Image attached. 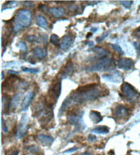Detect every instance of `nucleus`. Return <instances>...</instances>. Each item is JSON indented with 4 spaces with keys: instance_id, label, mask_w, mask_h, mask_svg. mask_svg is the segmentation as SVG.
Masks as SVG:
<instances>
[{
    "instance_id": "f257e3e1",
    "label": "nucleus",
    "mask_w": 140,
    "mask_h": 155,
    "mask_svg": "<svg viewBox=\"0 0 140 155\" xmlns=\"http://www.w3.org/2000/svg\"><path fill=\"white\" fill-rule=\"evenodd\" d=\"M96 84H91L78 87L76 91H73L70 97L73 103L83 104L84 102L94 101L101 95V90L96 87Z\"/></svg>"
},
{
    "instance_id": "f03ea898",
    "label": "nucleus",
    "mask_w": 140,
    "mask_h": 155,
    "mask_svg": "<svg viewBox=\"0 0 140 155\" xmlns=\"http://www.w3.org/2000/svg\"><path fill=\"white\" fill-rule=\"evenodd\" d=\"M32 16L31 13L27 9H21L17 12L14 17L13 30L16 33L19 32L22 29L29 27L31 24Z\"/></svg>"
},
{
    "instance_id": "7ed1b4c3",
    "label": "nucleus",
    "mask_w": 140,
    "mask_h": 155,
    "mask_svg": "<svg viewBox=\"0 0 140 155\" xmlns=\"http://www.w3.org/2000/svg\"><path fill=\"white\" fill-rule=\"evenodd\" d=\"M34 114L35 117H38L39 121L43 125V123H49L53 118V111L52 109V104H43L39 101L34 109Z\"/></svg>"
},
{
    "instance_id": "20e7f679",
    "label": "nucleus",
    "mask_w": 140,
    "mask_h": 155,
    "mask_svg": "<svg viewBox=\"0 0 140 155\" xmlns=\"http://www.w3.org/2000/svg\"><path fill=\"white\" fill-rule=\"evenodd\" d=\"M121 89L125 97L129 102L135 101L139 96V93L136 91V89L127 82H124L122 83Z\"/></svg>"
},
{
    "instance_id": "39448f33",
    "label": "nucleus",
    "mask_w": 140,
    "mask_h": 155,
    "mask_svg": "<svg viewBox=\"0 0 140 155\" xmlns=\"http://www.w3.org/2000/svg\"><path fill=\"white\" fill-rule=\"evenodd\" d=\"M111 59L108 56H105V57H102L100 58L97 61L94 63L93 64H90L89 66L86 68L87 70L89 71H92V72H94V71H102V70H108L110 64H111Z\"/></svg>"
},
{
    "instance_id": "423d86ee",
    "label": "nucleus",
    "mask_w": 140,
    "mask_h": 155,
    "mask_svg": "<svg viewBox=\"0 0 140 155\" xmlns=\"http://www.w3.org/2000/svg\"><path fill=\"white\" fill-rule=\"evenodd\" d=\"M83 115V111L79 113H73V114H70L68 115V122L71 125L75 126L77 131H79V130L80 131H83L86 127L85 124L84 123Z\"/></svg>"
},
{
    "instance_id": "0eeeda50",
    "label": "nucleus",
    "mask_w": 140,
    "mask_h": 155,
    "mask_svg": "<svg viewBox=\"0 0 140 155\" xmlns=\"http://www.w3.org/2000/svg\"><path fill=\"white\" fill-rule=\"evenodd\" d=\"M28 123H29V116L27 114L22 115L19 125L16 131V137L17 139H22L26 136L28 130Z\"/></svg>"
},
{
    "instance_id": "6e6552de",
    "label": "nucleus",
    "mask_w": 140,
    "mask_h": 155,
    "mask_svg": "<svg viewBox=\"0 0 140 155\" xmlns=\"http://www.w3.org/2000/svg\"><path fill=\"white\" fill-rule=\"evenodd\" d=\"M61 92H62V82L58 81L49 89V96L51 99L54 100V101L57 102V101L60 97Z\"/></svg>"
},
{
    "instance_id": "1a4fd4ad",
    "label": "nucleus",
    "mask_w": 140,
    "mask_h": 155,
    "mask_svg": "<svg viewBox=\"0 0 140 155\" xmlns=\"http://www.w3.org/2000/svg\"><path fill=\"white\" fill-rule=\"evenodd\" d=\"M134 64V61L130 58H121L117 61V66L125 70H132Z\"/></svg>"
},
{
    "instance_id": "9d476101",
    "label": "nucleus",
    "mask_w": 140,
    "mask_h": 155,
    "mask_svg": "<svg viewBox=\"0 0 140 155\" xmlns=\"http://www.w3.org/2000/svg\"><path fill=\"white\" fill-rule=\"evenodd\" d=\"M75 40V37L71 35H67L63 36L60 43V48L62 50H67L68 48H70V46L72 45Z\"/></svg>"
},
{
    "instance_id": "9b49d317",
    "label": "nucleus",
    "mask_w": 140,
    "mask_h": 155,
    "mask_svg": "<svg viewBox=\"0 0 140 155\" xmlns=\"http://www.w3.org/2000/svg\"><path fill=\"white\" fill-rule=\"evenodd\" d=\"M34 97H35V92L34 91H30V92H28L26 94V96H25L24 100H23V101L22 103V107H21V111L22 112H24L30 107Z\"/></svg>"
},
{
    "instance_id": "f8f14e48",
    "label": "nucleus",
    "mask_w": 140,
    "mask_h": 155,
    "mask_svg": "<svg viewBox=\"0 0 140 155\" xmlns=\"http://www.w3.org/2000/svg\"><path fill=\"white\" fill-rule=\"evenodd\" d=\"M33 56L35 58H38L39 60H43L47 57V49L44 48H42L40 46H37L33 49Z\"/></svg>"
},
{
    "instance_id": "ddd939ff",
    "label": "nucleus",
    "mask_w": 140,
    "mask_h": 155,
    "mask_svg": "<svg viewBox=\"0 0 140 155\" xmlns=\"http://www.w3.org/2000/svg\"><path fill=\"white\" fill-rule=\"evenodd\" d=\"M103 78L107 79L108 81H110L111 83H118L122 81V74H121V73L118 72V71H115L110 74H104Z\"/></svg>"
},
{
    "instance_id": "4468645a",
    "label": "nucleus",
    "mask_w": 140,
    "mask_h": 155,
    "mask_svg": "<svg viewBox=\"0 0 140 155\" xmlns=\"http://www.w3.org/2000/svg\"><path fill=\"white\" fill-rule=\"evenodd\" d=\"M129 114V110L125 106L119 104L114 110V115L118 118H125Z\"/></svg>"
},
{
    "instance_id": "2eb2a0df",
    "label": "nucleus",
    "mask_w": 140,
    "mask_h": 155,
    "mask_svg": "<svg viewBox=\"0 0 140 155\" xmlns=\"http://www.w3.org/2000/svg\"><path fill=\"white\" fill-rule=\"evenodd\" d=\"M22 97H23V93L22 92H18L15 94L11 100V104H10V110H16V108L19 105L20 102L22 101Z\"/></svg>"
},
{
    "instance_id": "dca6fc26",
    "label": "nucleus",
    "mask_w": 140,
    "mask_h": 155,
    "mask_svg": "<svg viewBox=\"0 0 140 155\" xmlns=\"http://www.w3.org/2000/svg\"><path fill=\"white\" fill-rule=\"evenodd\" d=\"M38 139L39 141L46 146H50L54 141V138L53 137L48 136V135H43V134H39L38 135Z\"/></svg>"
},
{
    "instance_id": "f3484780",
    "label": "nucleus",
    "mask_w": 140,
    "mask_h": 155,
    "mask_svg": "<svg viewBox=\"0 0 140 155\" xmlns=\"http://www.w3.org/2000/svg\"><path fill=\"white\" fill-rule=\"evenodd\" d=\"M49 12L55 17H61V16H64L65 14H66L65 9L62 8V7H54V8H49Z\"/></svg>"
},
{
    "instance_id": "a211bd4d",
    "label": "nucleus",
    "mask_w": 140,
    "mask_h": 155,
    "mask_svg": "<svg viewBox=\"0 0 140 155\" xmlns=\"http://www.w3.org/2000/svg\"><path fill=\"white\" fill-rule=\"evenodd\" d=\"M72 103L73 101H71V99H70V96H68L64 100V101H63V103H62V106H61V108H60L59 112H58L59 116H62V114L65 112V110H67V109L70 106V104H72Z\"/></svg>"
},
{
    "instance_id": "6ab92c4d",
    "label": "nucleus",
    "mask_w": 140,
    "mask_h": 155,
    "mask_svg": "<svg viewBox=\"0 0 140 155\" xmlns=\"http://www.w3.org/2000/svg\"><path fill=\"white\" fill-rule=\"evenodd\" d=\"M89 118L94 122V123H98L102 121V116L101 115V114L97 111H94V110H92L90 112Z\"/></svg>"
},
{
    "instance_id": "aec40b11",
    "label": "nucleus",
    "mask_w": 140,
    "mask_h": 155,
    "mask_svg": "<svg viewBox=\"0 0 140 155\" xmlns=\"http://www.w3.org/2000/svg\"><path fill=\"white\" fill-rule=\"evenodd\" d=\"M92 51L94 52L96 56L100 57V58L105 57V56H108L109 55V51H108L107 50H105V49H103L102 48H98V47L94 48Z\"/></svg>"
},
{
    "instance_id": "412c9836",
    "label": "nucleus",
    "mask_w": 140,
    "mask_h": 155,
    "mask_svg": "<svg viewBox=\"0 0 140 155\" xmlns=\"http://www.w3.org/2000/svg\"><path fill=\"white\" fill-rule=\"evenodd\" d=\"M11 100L7 95H3L2 98V109H3V113L4 110L8 112L10 110V104H11Z\"/></svg>"
},
{
    "instance_id": "4be33fe9",
    "label": "nucleus",
    "mask_w": 140,
    "mask_h": 155,
    "mask_svg": "<svg viewBox=\"0 0 140 155\" xmlns=\"http://www.w3.org/2000/svg\"><path fill=\"white\" fill-rule=\"evenodd\" d=\"M36 24L43 29H45L49 26V22L46 20L45 17H43V16H39V15L36 17Z\"/></svg>"
},
{
    "instance_id": "5701e85b",
    "label": "nucleus",
    "mask_w": 140,
    "mask_h": 155,
    "mask_svg": "<svg viewBox=\"0 0 140 155\" xmlns=\"http://www.w3.org/2000/svg\"><path fill=\"white\" fill-rule=\"evenodd\" d=\"M91 132L98 134V135H104V134H108L109 132V128L106 126H101V127H95L94 129L91 130Z\"/></svg>"
},
{
    "instance_id": "b1692460",
    "label": "nucleus",
    "mask_w": 140,
    "mask_h": 155,
    "mask_svg": "<svg viewBox=\"0 0 140 155\" xmlns=\"http://www.w3.org/2000/svg\"><path fill=\"white\" fill-rule=\"evenodd\" d=\"M73 71V64H68L64 70V72L62 73V78H67L68 75H70Z\"/></svg>"
},
{
    "instance_id": "393cba45",
    "label": "nucleus",
    "mask_w": 140,
    "mask_h": 155,
    "mask_svg": "<svg viewBox=\"0 0 140 155\" xmlns=\"http://www.w3.org/2000/svg\"><path fill=\"white\" fill-rule=\"evenodd\" d=\"M22 70L23 72L30 73V74H37L40 71L39 69H32V68H27V67H22Z\"/></svg>"
},
{
    "instance_id": "a878e982",
    "label": "nucleus",
    "mask_w": 140,
    "mask_h": 155,
    "mask_svg": "<svg viewBox=\"0 0 140 155\" xmlns=\"http://www.w3.org/2000/svg\"><path fill=\"white\" fill-rule=\"evenodd\" d=\"M50 42H51L54 46H58L59 44V37L57 35H52L50 37Z\"/></svg>"
},
{
    "instance_id": "bb28decb",
    "label": "nucleus",
    "mask_w": 140,
    "mask_h": 155,
    "mask_svg": "<svg viewBox=\"0 0 140 155\" xmlns=\"http://www.w3.org/2000/svg\"><path fill=\"white\" fill-rule=\"evenodd\" d=\"M27 150H28L30 153L35 154V153H37L39 152V148L38 146H36V145H30L29 147H27Z\"/></svg>"
},
{
    "instance_id": "cd10ccee",
    "label": "nucleus",
    "mask_w": 140,
    "mask_h": 155,
    "mask_svg": "<svg viewBox=\"0 0 140 155\" xmlns=\"http://www.w3.org/2000/svg\"><path fill=\"white\" fill-rule=\"evenodd\" d=\"M16 1H9V2H7V3H5V5L3 6V8H2V10H4L5 8H7V9H8V8H14V7H16Z\"/></svg>"
},
{
    "instance_id": "c85d7f7f",
    "label": "nucleus",
    "mask_w": 140,
    "mask_h": 155,
    "mask_svg": "<svg viewBox=\"0 0 140 155\" xmlns=\"http://www.w3.org/2000/svg\"><path fill=\"white\" fill-rule=\"evenodd\" d=\"M111 47L113 48V49L115 50V51H117V52L121 54V55H123V54H124V51H123V50L121 49V48L120 47V45H119L118 43L112 44V45H111Z\"/></svg>"
},
{
    "instance_id": "c756f323",
    "label": "nucleus",
    "mask_w": 140,
    "mask_h": 155,
    "mask_svg": "<svg viewBox=\"0 0 140 155\" xmlns=\"http://www.w3.org/2000/svg\"><path fill=\"white\" fill-rule=\"evenodd\" d=\"M26 40L29 41L30 43H38L39 39L38 38L35 36V35H30V36H27L26 37Z\"/></svg>"
},
{
    "instance_id": "7c9ffc66",
    "label": "nucleus",
    "mask_w": 140,
    "mask_h": 155,
    "mask_svg": "<svg viewBox=\"0 0 140 155\" xmlns=\"http://www.w3.org/2000/svg\"><path fill=\"white\" fill-rule=\"evenodd\" d=\"M120 3H121L125 8H130L133 4V1H127V0H125V1H120Z\"/></svg>"
},
{
    "instance_id": "2f4dec72",
    "label": "nucleus",
    "mask_w": 140,
    "mask_h": 155,
    "mask_svg": "<svg viewBox=\"0 0 140 155\" xmlns=\"http://www.w3.org/2000/svg\"><path fill=\"white\" fill-rule=\"evenodd\" d=\"M1 127H2V131H3V133H7L8 131V127L7 124L4 122V119H3V117H2V122H1Z\"/></svg>"
},
{
    "instance_id": "473e14b6",
    "label": "nucleus",
    "mask_w": 140,
    "mask_h": 155,
    "mask_svg": "<svg viewBox=\"0 0 140 155\" xmlns=\"http://www.w3.org/2000/svg\"><path fill=\"white\" fill-rule=\"evenodd\" d=\"M17 46H18V48L22 50V51H26L27 50V46H26V43H24V42H19L18 43V44H17Z\"/></svg>"
},
{
    "instance_id": "72a5a7b5",
    "label": "nucleus",
    "mask_w": 140,
    "mask_h": 155,
    "mask_svg": "<svg viewBox=\"0 0 140 155\" xmlns=\"http://www.w3.org/2000/svg\"><path fill=\"white\" fill-rule=\"evenodd\" d=\"M108 35H109V32L104 33V34H103V35H102V36H100V37L97 38V42H98V43H99V42H102V40H104L106 38L108 37Z\"/></svg>"
},
{
    "instance_id": "f704fd0d",
    "label": "nucleus",
    "mask_w": 140,
    "mask_h": 155,
    "mask_svg": "<svg viewBox=\"0 0 140 155\" xmlns=\"http://www.w3.org/2000/svg\"><path fill=\"white\" fill-rule=\"evenodd\" d=\"M88 140H89V142H93L97 140V137L94 136V135H89V137H88Z\"/></svg>"
},
{
    "instance_id": "c9c22d12",
    "label": "nucleus",
    "mask_w": 140,
    "mask_h": 155,
    "mask_svg": "<svg viewBox=\"0 0 140 155\" xmlns=\"http://www.w3.org/2000/svg\"><path fill=\"white\" fill-rule=\"evenodd\" d=\"M77 150H78V148H77V147H73V148H71V149H69V150L64 151V153H67L75 152V151H77Z\"/></svg>"
},
{
    "instance_id": "e433bc0d",
    "label": "nucleus",
    "mask_w": 140,
    "mask_h": 155,
    "mask_svg": "<svg viewBox=\"0 0 140 155\" xmlns=\"http://www.w3.org/2000/svg\"><path fill=\"white\" fill-rule=\"evenodd\" d=\"M25 5L27 6V7H30V8H32V7H34V3L33 2H30V1H26V2H24Z\"/></svg>"
},
{
    "instance_id": "4c0bfd02",
    "label": "nucleus",
    "mask_w": 140,
    "mask_h": 155,
    "mask_svg": "<svg viewBox=\"0 0 140 155\" xmlns=\"http://www.w3.org/2000/svg\"><path fill=\"white\" fill-rule=\"evenodd\" d=\"M8 73V74H18V72L17 71H14V70H9Z\"/></svg>"
},
{
    "instance_id": "58836bf2",
    "label": "nucleus",
    "mask_w": 140,
    "mask_h": 155,
    "mask_svg": "<svg viewBox=\"0 0 140 155\" xmlns=\"http://www.w3.org/2000/svg\"><path fill=\"white\" fill-rule=\"evenodd\" d=\"M80 155H93V154H92L91 152H89V151H86V152L83 153Z\"/></svg>"
},
{
    "instance_id": "ea45409f",
    "label": "nucleus",
    "mask_w": 140,
    "mask_h": 155,
    "mask_svg": "<svg viewBox=\"0 0 140 155\" xmlns=\"http://www.w3.org/2000/svg\"><path fill=\"white\" fill-rule=\"evenodd\" d=\"M18 153H19V151H17V150H16V151H15V152L12 153L11 155H18Z\"/></svg>"
},
{
    "instance_id": "a19ab883",
    "label": "nucleus",
    "mask_w": 140,
    "mask_h": 155,
    "mask_svg": "<svg viewBox=\"0 0 140 155\" xmlns=\"http://www.w3.org/2000/svg\"><path fill=\"white\" fill-rule=\"evenodd\" d=\"M91 35H93V33H89V34H88V35H87V38H90V36H91Z\"/></svg>"
},
{
    "instance_id": "79ce46f5",
    "label": "nucleus",
    "mask_w": 140,
    "mask_h": 155,
    "mask_svg": "<svg viewBox=\"0 0 140 155\" xmlns=\"http://www.w3.org/2000/svg\"><path fill=\"white\" fill-rule=\"evenodd\" d=\"M96 30H97V28H93L91 30V32H96Z\"/></svg>"
},
{
    "instance_id": "37998d69",
    "label": "nucleus",
    "mask_w": 140,
    "mask_h": 155,
    "mask_svg": "<svg viewBox=\"0 0 140 155\" xmlns=\"http://www.w3.org/2000/svg\"><path fill=\"white\" fill-rule=\"evenodd\" d=\"M3 77H4V76H3V72H2V77H1V79H2V80H3Z\"/></svg>"
},
{
    "instance_id": "c03bdc74",
    "label": "nucleus",
    "mask_w": 140,
    "mask_h": 155,
    "mask_svg": "<svg viewBox=\"0 0 140 155\" xmlns=\"http://www.w3.org/2000/svg\"><path fill=\"white\" fill-rule=\"evenodd\" d=\"M137 36L138 38H140V32H137Z\"/></svg>"
},
{
    "instance_id": "a18cd8bd",
    "label": "nucleus",
    "mask_w": 140,
    "mask_h": 155,
    "mask_svg": "<svg viewBox=\"0 0 140 155\" xmlns=\"http://www.w3.org/2000/svg\"><path fill=\"white\" fill-rule=\"evenodd\" d=\"M136 30H137V32H140V26L138 27V29Z\"/></svg>"
},
{
    "instance_id": "49530a36",
    "label": "nucleus",
    "mask_w": 140,
    "mask_h": 155,
    "mask_svg": "<svg viewBox=\"0 0 140 155\" xmlns=\"http://www.w3.org/2000/svg\"><path fill=\"white\" fill-rule=\"evenodd\" d=\"M139 49H140V45H139Z\"/></svg>"
}]
</instances>
